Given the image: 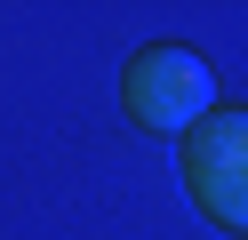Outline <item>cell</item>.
I'll return each instance as SVG.
<instances>
[{
	"label": "cell",
	"instance_id": "1",
	"mask_svg": "<svg viewBox=\"0 0 248 240\" xmlns=\"http://www.w3.org/2000/svg\"><path fill=\"white\" fill-rule=\"evenodd\" d=\"M176 176L192 208L224 232H248V104H216L192 136L176 144Z\"/></svg>",
	"mask_w": 248,
	"mask_h": 240
},
{
	"label": "cell",
	"instance_id": "2",
	"mask_svg": "<svg viewBox=\"0 0 248 240\" xmlns=\"http://www.w3.org/2000/svg\"><path fill=\"white\" fill-rule=\"evenodd\" d=\"M120 104H128L136 128H160V136H192L216 112V72L192 56V48H144L120 72Z\"/></svg>",
	"mask_w": 248,
	"mask_h": 240
}]
</instances>
